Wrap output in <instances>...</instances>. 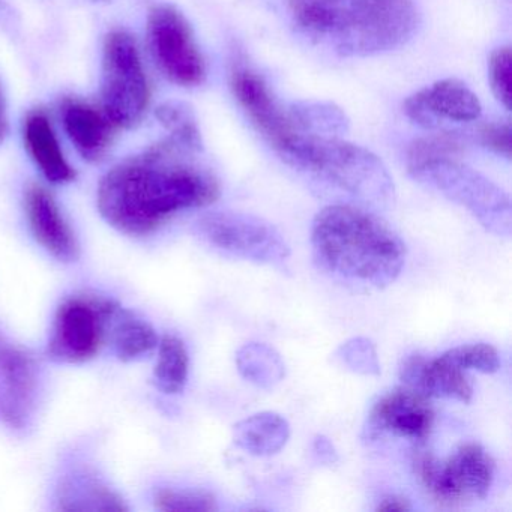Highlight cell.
I'll use <instances>...</instances> for the list:
<instances>
[{"label": "cell", "instance_id": "cell-35", "mask_svg": "<svg viewBox=\"0 0 512 512\" xmlns=\"http://www.w3.org/2000/svg\"><path fill=\"white\" fill-rule=\"evenodd\" d=\"M316 2L317 0H289L293 16H295V14L301 13L302 10L310 7V5L316 4Z\"/></svg>", "mask_w": 512, "mask_h": 512}, {"label": "cell", "instance_id": "cell-31", "mask_svg": "<svg viewBox=\"0 0 512 512\" xmlns=\"http://www.w3.org/2000/svg\"><path fill=\"white\" fill-rule=\"evenodd\" d=\"M479 145L496 152L505 158H511L512 130L509 122H490L481 125L476 131Z\"/></svg>", "mask_w": 512, "mask_h": 512}, {"label": "cell", "instance_id": "cell-21", "mask_svg": "<svg viewBox=\"0 0 512 512\" xmlns=\"http://www.w3.org/2000/svg\"><path fill=\"white\" fill-rule=\"evenodd\" d=\"M109 343L119 361L133 362L157 350L160 337L151 323L121 307L113 322Z\"/></svg>", "mask_w": 512, "mask_h": 512}, {"label": "cell", "instance_id": "cell-5", "mask_svg": "<svg viewBox=\"0 0 512 512\" xmlns=\"http://www.w3.org/2000/svg\"><path fill=\"white\" fill-rule=\"evenodd\" d=\"M416 182L463 206L487 232L499 238L512 233V205L508 193L457 158H439L409 166Z\"/></svg>", "mask_w": 512, "mask_h": 512}, {"label": "cell", "instance_id": "cell-17", "mask_svg": "<svg viewBox=\"0 0 512 512\" xmlns=\"http://www.w3.org/2000/svg\"><path fill=\"white\" fill-rule=\"evenodd\" d=\"M61 112L65 131L77 152L91 163L103 160L118 130L104 110L79 98H67Z\"/></svg>", "mask_w": 512, "mask_h": 512}, {"label": "cell", "instance_id": "cell-26", "mask_svg": "<svg viewBox=\"0 0 512 512\" xmlns=\"http://www.w3.org/2000/svg\"><path fill=\"white\" fill-rule=\"evenodd\" d=\"M464 136L457 131H442L433 136L416 140L407 152V167L439 158H457L463 154Z\"/></svg>", "mask_w": 512, "mask_h": 512}, {"label": "cell", "instance_id": "cell-8", "mask_svg": "<svg viewBox=\"0 0 512 512\" xmlns=\"http://www.w3.org/2000/svg\"><path fill=\"white\" fill-rule=\"evenodd\" d=\"M101 109L116 128H136L148 113L151 88L133 35L113 31L103 47Z\"/></svg>", "mask_w": 512, "mask_h": 512}, {"label": "cell", "instance_id": "cell-30", "mask_svg": "<svg viewBox=\"0 0 512 512\" xmlns=\"http://www.w3.org/2000/svg\"><path fill=\"white\" fill-rule=\"evenodd\" d=\"M490 83L497 100L511 109L512 103V55L509 47L497 49L490 58Z\"/></svg>", "mask_w": 512, "mask_h": 512}, {"label": "cell", "instance_id": "cell-7", "mask_svg": "<svg viewBox=\"0 0 512 512\" xmlns=\"http://www.w3.org/2000/svg\"><path fill=\"white\" fill-rule=\"evenodd\" d=\"M413 469L428 494L440 505L461 506L487 497L494 481L496 463L484 446L467 442L449 457L437 458L418 445Z\"/></svg>", "mask_w": 512, "mask_h": 512}, {"label": "cell", "instance_id": "cell-18", "mask_svg": "<svg viewBox=\"0 0 512 512\" xmlns=\"http://www.w3.org/2000/svg\"><path fill=\"white\" fill-rule=\"evenodd\" d=\"M25 145L47 181L67 184L76 178V172L62 152L49 116L41 110L32 112L26 118Z\"/></svg>", "mask_w": 512, "mask_h": 512}, {"label": "cell", "instance_id": "cell-4", "mask_svg": "<svg viewBox=\"0 0 512 512\" xmlns=\"http://www.w3.org/2000/svg\"><path fill=\"white\" fill-rule=\"evenodd\" d=\"M277 154L292 169L343 194L346 203L377 212L395 200V185L383 161L340 137L296 133Z\"/></svg>", "mask_w": 512, "mask_h": 512}, {"label": "cell", "instance_id": "cell-29", "mask_svg": "<svg viewBox=\"0 0 512 512\" xmlns=\"http://www.w3.org/2000/svg\"><path fill=\"white\" fill-rule=\"evenodd\" d=\"M155 506L164 512L217 511V500L208 491L163 488L155 496Z\"/></svg>", "mask_w": 512, "mask_h": 512}, {"label": "cell", "instance_id": "cell-1", "mask_svg": "<svg viewBox=\"0 0 512 512\" xmlns=\"http://www.w3.org/2000/svg\"><path fill=\"white\" fill-rule=\"evenodd\" d=\"M202 152L169 136L116 164L98 187L101 217L118 232L143 238L181 212L217 202L220 182L200 160Z\"/></svg>", "mask_w": 512, "mask_h": 512}, {"label": "cell", "instance_id": "cell-20", "mask_svg": "<svg viewBox=\"0 0 512 512\" xmlns=\"http://www.w3.org/2000/svg\"><path fill=\"white\" fill-rule=\"evenodd\" d=\"M233 443L254 457L278 454L290 439V424L277 412H259L232 428Z\"/></svg>", "mask_w": 512, "mask_h": 512}, {"label": "cell", "instance_id": "cell-12", "mask_svg": "<svg viewBox=\"0 0 512 512\" xmlns=\"http://www.w3.org/2000/svg\"><path fill=\"white\" fill-rule=\"evenodd\" d=\"M431 398L401 385L383 394L368 413L362 428L365 442H376L383 436L400 437L424 445L434 427Z\"/></svg>", "mask_w": 512, "mask_h": 512}, {"label": "cell", "instance_id": "cell-14", "mask_svg": "<svg viewBox=\"0 0 512 512\" xmlns=\"http://www.w3.org/2000/svg\"><path fill=\"white\" fill-rule=\"evenodd\" d=\"M404 113L413 124L434 130L443 121L473 122L482 113L478 97L460 80L445 79L404 101Z\"/></svg>", "mask_w": 512, "mask_h": 512}, {"label": "cell", "instance_id": "cell-9", "mask_svg": "<svg viewBox=\"0 0 512 512\" xmlns=\"http://www.w3.org/2000/svg\"><path fill=\"white\" fill-rule=\"evenodd\" d=\"M197 235L215 253L256 265L283 266L290 245L277 227L256 215L215 211L197 221Z\"/></svg>", "mask_w": 512, "mask_h": 512}, {"label": "cell", "instance_id": "cell-32", "mask_svg": "<svg viewBox=\"0 0 512 512\" xmlns=\"http://www.w3.org/2000/svg\"><path fill=\"white\" fill-rule=\"evenodd\" d=\"M313 455L322 464H335L338 461V452L335 449L334 443L328 437L323 436V434H317L314 437Z\"/></svg>", "mask_w": 512, "mask_h": 512}, {"label": "cell", "instance_id": "cell-36", "mask_svg": "<svg viewBox=\"0 0 512 512\" xmlns=\"http://www.w3.org/2000/svg\"><path fill=\"white\" fill-rule=\"evenodd\" d=\"M101 2H107V0H101Z\"/></svg>", "mask_w": 512, "mask_h": 512}, {"label": "cell", "instance_id": "cell-33", "mask_svg": "<svg viewBox=\"0 0 512 512\" xmlns=\"http://www.w3.org/2000/svg\"><path fill=\"white\" fill-rule=\"evenodd\" d=\"M377 511H398L406 512L412 509L409 499L403 496H397V494H389V496L383 497L377 505Z\"/></svg>", "mask_w": 512, "mask_h": 512}, {"label": "cell", "instance_id": "cell-10", "mask_svg": "<svg viewBox=\"0 0 512 512\" xmlns=\"http://www.w3.org/2000/svg\"><path fill=\"white\" fill-rule=\"evenodd\" d=\"M148 46L161 73L176 85L196 88L206 64L187 17L173 5H157L148 17Z\"/></svg>", "mask_w": 512, "mask_h": 512}, {"label": "cell", "instance_id": "cell-27", "mask_svg": "<svg viewBox=\"0 0 512 512\" xmlns=\"http://www.w3.org/2000/svg\"><path fill=\"white\" fill-rule=\"evenodd\" d=\"M338 361L359 376H379L380 362L376 344L367 337H353L344 341L337 352Z\"/></svg>", "mask_w": 512, "mask_h": 512}, {"label": "cell", "instance_id": "cell-22", "mask_svg": "<svg viewBox=\"0 0 512 512\" xmlns=\"http://www.w3.org/2000/svg\"><path fill=\"white\" fill-rule=\"evenodd\" d=\"M236 367L239 374L251 385L271 391L286 377V364L280 353L266 343L244 344L236 352Z\"/></svg>", "mask_w": 512, "mask_h": 512}, {"label": "cell", "instance_id": "cell-25", "mask_svg": "<svg viewBox=\"0 0 512 512\" xmlns=\"http://www.w3.org/2000/svg\"><path fill=\"white\" fill-rule=\"evenodd\" d=\"M157 118L169 136L190 148L203 151L202 133L193 110L184 103H166L157 110Z\"/></svg>", "mask_w": 512, "mask_h": 512}, {"label": "cell", "instance_id": "cell-16", "mask_svg": "<svg viewBox=\"0 0 512 512\" xmlns=\"http://www.w3.org/2000/svg\"><path fill=\"white\" fill-rule=\"evenodd\" d=\"M401 385L415 389L428 398H443L469 403L473 386L466 371L443 358H425L421 353H410L401 361L398 370Z\"/></svg>", "mask_w": 512, "mask_h": 512}, {"label": "cell", "instance_id": "cell-23", "mask_svg": "<svg viewBox=\"0 0 512 512\" xmlns=\"http://www.w3.org/2000/svg\"><path fill=\"white\" fill-rule=\"evenodd\" d=\"M298 133L340 137L349 130L346 113L328 101H299L287 109Z\"/></svg>", "mask_w": 512, "mask_h": 512}, {"label": "cell", "instance_id": "cell-19", "mask_svg": "<svg viewBox=\"0 0 512 512\" xmlns=\"http://www.w3.org/2000/svg\"><path fill=\"white\" fill-rule=\"evenodd\" d=\"M61 511H128L124 499L103 479L88 470L68 473L56 494Z\"/></svg>", "mask_w": 512, "mask_h": 512}, {"label": "cell", "instance_id": "cell-2", "mask_svg": "<svg viewBox=\"0 0 512 512\" xmlns=\"http://www.w3.org/2000/svg\"><path fill=\"white\" fill-rule=\"evenodd\" d=\"M311 248L320 271L355 289H386L406 265L400 235L376 212L350 203L326 206L314 217Z\"/></svg>", "mask_w": 512, "mask_h": 512}, {"label": "cell", "instance_id": "cell-11", "mask_svg": "<svg viewBox=\"0 0 512 512\" xmlns=\"http://www.w3.org/2000/svg\"><path fill=\"white\" fill-rule=\"evenodd\" d=\"M43 395L37 356L0 331V424L16 433L34 425Z\"/></svg>", "mask_w": 512, "mask_h": 512}, {"label": "cell", "instance_id": "cell-6", "mask_svg": "<svg viewBox=\"0 0 512 512\" xmlns=\"http://www.w3.org/2000/svg\"><path fill=\"white\" fill-rule=\"evenodd\" d=\"M121 305L109 296L82 292L59 305L50 329L46 355L58 364H85L109 343Z\"/></svg>", "mask_w": 512, "mask_h": 512}, {"label": "cell", "instance_id": "cell-3", "mask_svg": "<svg viewBox=\"0 0 512 512\" xmlns=\"http://www.w3.org/2000/svg\"><path fill=\"white\" fill-rule=\"evenodd\" d=\"M299 28L344 58L400 49L419 26L415 0H317L295 14Z\"/></svg>", "mask_w": 512, "mask_h": 512}, {"label": "cell", "instance_id": "cell-28", "mask_svg": "<svg viewBox=\"0 0 512 512\" xmlns=\"http://www.w3.org/2000/svg\"><path fill=\"white\" fill-rule=\"evenodd\" d=\"M442 355L464 371L475 370L482 374H493L500 368L499 353L488 343L463 344L446 350Z\"/></svg>", "mask_w": 512, "mask_h": 512}, {"label": "cell", "instance_id": "cell-15", "mask_svg": "<svg viewBox=\"0 0 512 512\" xmlns=\"http://www.w3.org/2000/svg\"><path fill=\"white\" fill-rule=\"evenodd\" d=\"M25 209L34 238L47 253L59 262L79 260V239L50 191L32 184L26 190Z\"/></svg>", "mask_w": 512, "mask_h": 512}, {"label": "cell", "instance_id": "cell-13", "mask_svg": "<svg viewBox=\"0 0 512 512\" xmlns=\"http://www.w3.org/2000/svg\"><path fill=\"white\" fill-rule=\"evenodd\" d=\"M230 86L239 106L275 151L298 133L287 109L278 103L268 83L256 71L242 64L236 65L230 74Z\"/></svg>", "mask_w": 512, "mask_h": 512}, {"label": "cell", "instance_id": "cell-34", "mask_svg": "<svg viewBox=\"0 0 512 512\" xmlns=\"http://www.w3.org/2000/svg\"><path fill=\"white\" fill-rule=\"evenodd\" d=\"M8 134V118H7V106H5L4 94L0 89V145L4 143L5 137Z\"/></svg>", "mask_w": 512, "mask_h": 512}, {"label": "cell", "instance_id": "cell-24", "mask_svg": "<svg viewBox=\"0 0 512 512\" xmlns=\"http://www.w3.org/2000/svg\"><path fill=\"white\" fill-rule=\"evenodd\" d=\"M154 368L155 385L167 395L184 392L190 373V355L184 341L176 335H164L158 343Z\"/></svg>", "mask_w": 512, "mask_h": 512}]
</instances>
